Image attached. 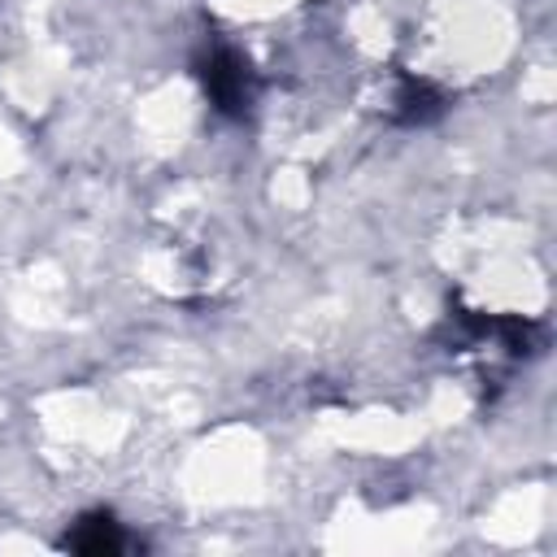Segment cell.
I'll return each instance as SVG.
<instances>
[{"label":"cell","mask_w":557,"mask_h":557,"mask_svg":"<svg viewBox=\"0 0 557 557\" xmlns=\"http://www.w3.org/2000/svg\"><path fill=\"white\" fill-rule=\"evenodd\" d=\"M205 87L213 96V104L222 113H244L248 100H252V74H248V61H239L235 52H218L205 70Z\"/></svg>","instance_id":"1"},{"label":"cell","mask_w":557,"mask_h":557,"mask_svg":"<svg viewBox=\"0 0 557 557\" xmlns=\"http://www.w3.org/2000/svg\"><path fill=\"white\" fill-rule=\"evenodd\" d=\"M87 527H91V535H74V540H70L74 548H87V553H113V548H122L117 522H109V518H91Z\"/></svg>","instance_id":"2"}]
</instances>
